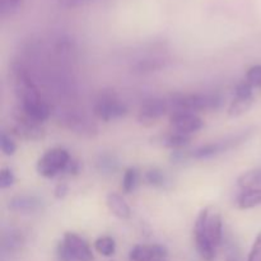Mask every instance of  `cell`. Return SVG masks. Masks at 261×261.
Instances as JSON below:
<instances>
[{
	"instance_id": "1",
	"label": "cell",
	"mask_w": 261,
	"mask_h": 261,
	"mask_svg": "<svg viewBox=\"0 0 261 261\" xmlns=\"http://www.w3.org/2000/svg\"><path fill=\"white\" fill-rule=\"evenodd\" d=\"M168 102H170V107H172L173 111H186L194 112V114H195L196 111H211V110H217L221 106L222 99L218 94L177 93L173 94Z\"/></svg>"
},
{
	"instance_id": "2",
	"label": "cell",
	"mask_w": 261,
	"mask_h": 261,
	"mask_svg": "<svg viewBox=\"0 0 261 261\" xmlns=\"http://www.w3.org/2000/svg\"><path fill=\"white\" fill-rule=\"evenodd\" d=\"M70 160L71 157L66 149L53 148L37 161L36 170L43 177L53 178L64 172Z\"/></svg>"
},
{
	"instance_id": "3",
	"label": "cell",
	"mask_w": 261,
	"mask_h": 261,
	"mask_svg": "<svg viewBox=\"0 0 261 261\" xmlns=\"http://www.w3.org/2000/svg\"><path fill=\"white\" fill-rule=\"evenodd\" d=\"M247 139V133H241V134L233 135V137H228L226 139L221 140V142H213L204 144L201 147L194 149L191 153V158L193 160H209V158L217 157L218 154L231 150L233 148L239 147Z\"/></svg>"
},
{
	"instance_id": "4",
	"label": "cell",
	"mask_w": 261,
	"mask_h": 261,
	"mask_svg": "<svg viewBox=\"0 0 261 261\" xmlns=\"http://www.w3.org/2000/svg\"><path fill=\"white\" fill-rule=\"evenodd\" d=\"M93 112L99 120L109 122L124 117L127 114V107L114 93H105L94 103Z\"/></svg>"
},
{
	"instance_id": "5",
	"label": "cell",
	"mask_w": 261,
	"mask_h": 261,
	"mask_svg": "<svg viewBox=\"0 0 261 261\" xmlns=\"http://www.w3.org/2000/svg\"><path fill=\"white\" fill-rule=\"evenodd\" d=\"M211 208L206 206L199 213L194 226V237H195V246L199 255L204 261H214L216 259V247L206 236V221H208Z\"/></svg>"
},
{
	"instance_id": "6",
	"label": "cell",
	"mask_w": 261,
	"mask_h": 261,
	"mask_svg": "<svg viewBox=\"0 0 261 261\" xmlns=\"http://www.w3.org/2000/svg\"><path fill=\"white\" fill-rule=\"evenodd\" d=\"M19 98L22 102V110L33 121L41 124L50 117V106H48L47 102L41 98L37 91L27 92V93L19 96Z\"/></svg>"
},
{
	"instance_id": "7",
	"label": "cell",
	"mask_w": 261,
	"mask_h": 261,
	"mask_svg": "<svg viewBox=\"0 0 261 261\" xmlns=\"http://www.w3.org/2000/svg\"><path fill=\"white\" fill-rule=\"evenodd\" d=\"M170 102L162 98H150L147 99L140 107L138 121L145 126H150L154 124L158 119L167 114L170 110Z\"/></svg>"
},
{
	"instance_id": "8",
	"label": "cell",
	"mask_w": 261,
	"mask_h": 261,
	"mask_svg": "<svg viewBox=\"0 0 261 261\" xmlns=\"http://www.w3.org/2000/svg\"><path fill=\"white\" fill-rule=\"evenodd\" d=\"M14 119L15 126L13 130H14V134L17 137L27 140H40L45 137V132L40 126V124L28 117L22 110V107L17 114H14Z\"/></svg>"
},
{
	"instance_id": "9",
	"label": "cell",
	"mask_w": 261,
	"mask_h": 261,
	"mask_svg": "<svg viewBox=\"0 0 261 261\" xmlns=\"http://www.w3.org/2000/svg\"><path fill=\"white\" fill-rule=\"evenodd\" d=\"M170 124L175 132L190 135L193 133L199 132L204 126V121L201 117L194 112L186 111H172L170 116Z\"/></svg>"
},
{
	"instance_id": "10",
	"label": "cell",
	"mask_w": 261,
	"mask_h": 261,
	"mask_svg": "<svg viewBox=\"0 0 261 261\" xmlns=\"http://www.w3.org/2000/svg\"><path fill=\"white\" fill-rule=\"evenodd\" d=\"M63 242L74 261H93V252L88 242L74 232H66Z\"/></svg>"
},
{
	"instance_id": "11",
	"label": "cell",
	"mask_w": 261,
	"mask_h": 261,
	"mask_svg": "<svg viewBox=\"0 0 261 261\" xmlns=\"http://www.w3.org/2000/svg\"><path fill=\"white\" fill-rule=\"evenodd\" d=\"M167 249L163 245H137L129 252L132 261H162L167 256Z\"/></svg>"
},
{
	"instance_id": "12",
	"label": "cell",
	"mask_w": 261,
	"mask_h": 261,
	"mask_svg": "<svg viewBox=\"0 0 261 261\" xmlns=\"http://www.w3.org/2000/svg\"><path fill=\"white\" fill-rule=\"evenodd\" d=\"M43 206L42 199L36 195H28V194H22V195L13 196L8 203V208L15 213L22 214H32L36 212H40Z\"/></svg>"
},
{
	"instance_id": "13",
	"label": "cell",
	"mask_w": 261,
	"mask_h": 261,
	"mask_svg": "<svg viewBox=\"0 0 261 261\" xmlns=\"http://www.w3.org/2000/svg\"><path fill=\"white\" fill-rule=\"evenodd\" d=\"M63 122L66 127L74 130L75 133H79V134L92 135L97 132V127L92 124V121H89L87 117L75 111L66 112L63 116Z\"/></svg>"
},
{
	"instance_id": "14",
	"label": "cell",
	"mask_w": 261,
	"mask_h": 261,
	"mask_svg": "<svg viewBox=\"0 0 261 261\" xmlns=\"http://www.w3.org/2000/svg\"><path fill=\"white\" fill-rule=\"evenodd\" d=\"M206 236L214 247H218L223 237V221L219 212H211L206 221Z\"/></svg>"
},
{
	"instance_id": "15",
	"label": "cell",
	"mask_w": 261,
	"mask_h": 261,
	"mask_svg": "<svg viewBox=\"0 0 261 261\" xmlns=\"http://www.w3.org/2000/svg\"><path fill=\"white\" fill-rule=\"evenodd\" d=\"M106 204L110 212L119 219H129L132 217V209L124 198L117 193H110L106 196Z\"/></svg>"
},
{
	"instance_id": "16",
	"label": "cell",
	"mask_w": 261,
	"mask_h": 261,
	"mask_svg": "<svg viewBox=\"0 0 261 261\" xmlns=\"http://www.w3.org/2000/svg\"><path fill=\"white\" fill-rule=\"evenodd\" d=\"M261 205V189H249L242 190L237 199V206L242 211L256 208Z\"/></svg>"
},
{
	"instance_id": "17",
	"label": "cell",
	"mask_w": 261,
	"mask_h": 261,
	"mask_svg": "<svg viewBox=\"0 0 261 261\" xmlns=\"http://www.w3.org/2000/svg\"><path fill=\"white\" fill-rule=\"evenodd\" d=\"M97 170L103 175H112L119 168V160L116 155L111 154V153H102L98 155L96 161Z\"/></svg>"
},
{
	"instance_id": "18",
	"label": "cell",
	"mask_w": 261,
	"mask_h": 261,
	"mask_svg": "<svg viewBox=\"0 0 261 261\" xmlns=\"http://www.w3.org/2000/svg\"><path fill=\"white\" fill-rule=\"evenodd\" d=\"M191 137L190 135H186L182 134V133H178L172 130L170 134L166 135L165 138L162 139V144L165 145L166 148H170V149L173 150H178V149H182L184 147L190 143Z\"/></svg>"
},
{
	"instance_id": "19",
	"label": "cell",
	"mask_w": 261,
	"mask_h": 261,
	"mask_svg": "<svg viewBox=\"0 0 261 261\" xmlns=\"http://www.w3.org/2000/svg\"><path fill=\"white\" fill-rule=\"evenodd\" d=\"M237 184H239V186L242 190L261 189V168L242 173L239 177V180H237Z\"/></svg>"
},
{
	"instance_id": "20",
	"label": "cell",
	"mask_w": 261,
	"mask_h": 261,
	"mask_svg": "<svg viewBox=\"0 0 261 261\" xmlns=\"http://www.w3.org/2000/svg\"><path fill=\"white\" fill-rule=\"evenodd\" d=\"M144 178L148 185L157 189H165L170 184L167 175L162 170H160V168H150V170H148L145 172Z\"/></svg>"
},
{
	"instance_id": "21",
	"label": "cell",
	"mask_w": 261,
	"mask_h": 261,
	"mask_svg": "<svg viewBox=\"0 0 261 261\" xmlns=\"http://www.w3.org/2000/svg\"><path fill=\"white\" fill-rule=\"evenodd\" d=\"M254 103V97L250 98H242V97H234L233 101L231 102L228 107V115L232 117L241 116L245 112L249 111Z\"/></svg>"
},
{
	"instance_id": "22",
	"label": "cell",
	"mask_w": 261,
	"mask_h": 261,
	"mask_svg": "<svg viewBox=\"0 0 261 261\" xmlns=\"http://www.w3.org/2000/svg\"><path fill=\"white\" fill-rule=\"evenodd\" d=\"M94 249L98 254L110 257L116 251V241L110 236H102L94 241Z\"/></svg>"
},
{
	"instance_id": "23",
	"label": "cell",
	"mask_w": 261,
	"mask_h": 261,
	"mask_svg": "<svg viewBox=\"0 0 261 261\" xmlns=\"http://www.w3.org/2000/svg\"><path fill=\"white\" fill-rule=\"evenodd\" d=\"M139 182V171L137 167L126 168L122 177V190L125 194H130L137 189Z\"/></svg>"
},
{
	"instance_id": "24",
	"label": "cell",
	"mask_w": 261,
	"mask_h": 261,
	"mask_svg": "<svg viewBox=\"0 0 261 261\" xmlns=\"http://www.w3.org/2000/svg\"><path fill=\"white\" fill-rule=\"evenodd\" d=\"M24 0H0V17L8 18L17 14L23 7Z\"/></svg>"
},
{
	"instance_id": "25",
	"label": "cell",
	"mask_w": 261,
	"mask_h": 261,
	"mask_svg": "<svg viewBox=\"0 0 261 261\" xmlns=\"http://www.w3.org/2000/svg\"><path fill=\"white\" fill-rule=\"evenodd\" d=\"M165 66V61L160 59H148V60H140L134 65V71L138 73H150V71H157Z\"/></svg>"
},
{
	"instance_id": "26",
	"label": "cell",
	"mask_w": 261,
	"mask_h": 261,
	"mask_svg": "<svg viewBox=\"0 0 261 261\" xmlns=\"http://www.w3.org/2000/svg\"><path fill=\"white\" fill-rule=\"evenodd\" d=\"M0 149H2L3 154L8 155H14L15 150H17V144H15L14 140L12 139L9 134H7L5 132L0 133Z\"/></svg>"
},
{
	"instance_id": "27",
	"label": "cell",
	"mask_w": 261,
	"mask_h": 261,
	"mask_svg": "<svg viewBox=\"0 0 261 261\" xmlns=\"http://www.w3.org/2000/svg\"><path fill=\"white\" fill-rule=\"evenodd\" d=\"M246 81L254 88H261V65H254L247 70Z\"/></svg>"
},
{
	"instance_id": "28",
	"label": "cell",
	"mask_w": 261,
	"mask_h": 261,
	"mask_svg": "<svg viewBox=\"0 0 261 261\" xmlns=\"http://www.w3.org/2000/svg\"><path fill=\"white\" fill-rule=\"evenodd\" d=\"M15 176L12 168L4 167L0 171V189H8L14 185Z\"/></svg>"
},
{
	"instance_id": "29",
	"label": "cell",
	"mask_w": 261,
	"mask_h": 261,
	"mask_svg": "<svg viewBox=\"0 0 261 261\" xmlns=\"http://www.w3.org/2000/svg\"><path fill=\"white\" fill-rule=\"evenodd\" d=\"M234 97H242V98H250V97H254V87L249 83L247 81H242L241 83H239L234 89Z\"/></svg>"
},
{
	"instance_id": "30",
	"label": "cell",
	"mask_w": 261,
	"mask_h": 261,
	"mask_svg": "<svg viewBox=\"0 0 261 261\" xmlns=\"http://www.w3.org/2000/svg\"><path fill=\"white\" fill-rule=\"evenodd\" d=\"M247 261H261V231L257 233L254 244H252L251 251L249 254Z\"/></svg>"
},
{
	"instance_id": "31",
	"label": "cell",
	"mask_w": 261,
	"mask_h": 261,
	"mask_svg": "<svg viewBox=\"0 0 261 261\" xmlns=\"http://www.w3.org/2000/svg\"><path fill=\"white\" fill-rule=\"evenodd\" d=\"M88 2L89 0H58V4L59 7L65 8V9H74V8L82 7Z\"/></svg>"
},
{
	"instance_id": "32",
	"label": "cell",
	"mask_w": 261,
	"mask_h": 261,
	"mask_svg": "<svg viewBox=\"0 0 261 261\" xmlns=\"http://www.w3.org/2000/svg\"><path fill=\"white\" fill-rule=\"evenodd\" d=\"M190 158H191L190 152H184V150H181V149L173 150V153L171 154V161L175 163L186 162V161L190 160Z\"/></svg>"
},
{
	"instance_id": "33",
	"label": "cell",
	"mask_w": 261,
	"mask_h": 261,
	"mask_svg": "<svg viewBox=\"0 0 261 261\" xmlns=\"http://www.w3.org/2000/svg\"><path fill=\"white\" fill-rule=\"evenodd\" d=\"M22 242H23L22 236H19V234L17 233H10L9 236L4 239V246H9V247L19 246V244L22 245Z\"/></svg>"
},
{
	"instance_id": "34",
	"label": "cell",
	"mask_w": 261,
	"mask_h": 261,
	"mask_svg": "<svg viewBox=\"0 0 261 261\" xmlns=\"http://www.w3.org/2000/svg\"><path fill=\"white\" fill-rule=\"evenodd\" d=\"M58 256L59 259H60V261H74L73 257H71V255L69 254L65 244H64L63 241H61L58 246Z\"/></svg>"
},
{
	"instance_id": "35",
	"label": "cell",
	"mask_w": 261,
	"mask_h": 261,
	"mask_svg": "<svg viewBox=\"0 0 261 261\" xmlns=\"http://www.w3.org/2000/svg\"><path fill=\"white\" fill-rule=\"evenodd\" d=\"M79 171H81V163L71 158L70 162L68 163V166H66V168L64 170L63 173H66V175H76Z\"/></svg>"
},
{
	"instance_id": "36",
	"label": "cell",
	"mask_w": 261,
	"mask_h": 261,
	"mask_svg": "<svg viewBox=\"0 0 261 261\" xmlns=\"http://www.w3.org/2000/svg\"><path fill=\"white\" fill-rule=\"evenodd\" d=\"M68 190H69L68 185H66V184H64V182H60L55 188V198H58V199L65 198L66 194H68Z\"/></svg>"
},
{
	"instance_id": "37",
	"label": "cell",
	"mask_w": 261,
	"mask_h": 261,
	"mask_svg": "<svg viewBox=\"0 0 261 261\" xmlns=\"http://www.w3.org/2000/svg\"><path fill=\"white\" fill-rule=\"evenodd\" d=\"M227 261H234V260H232V259H228Z\"/></svg>"
},
{
	"instance_id": "38",
	"label": "cell",
	"mask_w": 261,
	"mask_h": 261,
	"mask_svg": "<svg viewBox=\"0 0 261 261\" xmlns=\"http://www.w3.org/2000/svg\"><path fill=\"white\" fill-rule=\"evenodd\" d=\"M162 261H163V260H162Z\"/></svg>"
}]
</instances>
